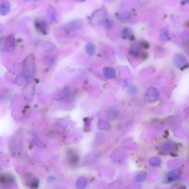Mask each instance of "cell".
I'll use <instances>...</instances> for the list:
<instances>
[{
  "mask_svg": "<svg viewBox=\"0 0 189 189\" xmlns=\"http://www.w3.org/2000/svg\"><path fill=\"white\" fill-rule=\"evenodd\" d=\"M174 61L176 65L180 68L187 64V60L184 56L181 54H177L174 57Z\"/></svg>",
  "mask_w": 189,
  "mask_h": 189,
  "instance_id": "cell-6",
  "label": "cell"
},
{
  "mask_svg": "<svg viewBox=\"0 0 189 189\" xmlns=\"http://www.w3.org/2000/svg\"><path fill=\"white\" fill-rule=\"evenodd\" d=\"M23 180L25 184L27 187L31 189H36L39 185V181L36 177H34L30 173L26 172L24 174Z\"/></svg>",
  "mask_w": 189,
  "mask_h": 189,
  "instance_id": "cell-2",
  "label": "cell"
},
{
  "mask_svg": "<svg viewBox=\"0 0 189 189\" xmlns=\"http://www.w3.org/2000/svg\"><path fill=\"white\" fill-rule=\"evenodd\" d=\"M56 9L52 8L50 9L48 12V16L53 21H57V14Z\"/></svg>",
  "mask_w": 189,
  "mask_h": 189,
  "instance_id": "cell-15",
  "label": "cell"
},
{
  "mask_svg": "<svg viewBox=\"0 0 189 189\" xmlns=\"http://www.w3.org/2000/svg\"><path fill=\"white\" fill-rule=\"evenodd\" d=\"M132 12H124L121 13L118 15V19L121 21L125 22L129 20L133 16Z\"/></svg>",
  "mask_w": 189,
  "mask_h": 189,
  "instance_id": "cell-9",
  "label": "cell"
},
{
  "mask_svg": "<svg viewBox=\"0 0 189 189\" xmlns=\"http://www.w3.org/2000/svg\"><path fill=\"white\" fill-rule=\"evenodd\" d=\"M161 163V161L159 158H156V157H153L150 158L149 160V164L150 165L153 166V167H156L159 166Z\"/></svg>",
  "mask_w": 189,
  "mask_h": 189,
  "instance_id": "cell-14",
  "label": "cell"
},
{
  "mask_svg": "<svg viewBox=\"0 0 189 189\" xmlns=\"http://www.w3.org/2000/svg\"><path fill=\"white\" fill-rule=\"evenodd\" d=\"M133 32L131 28L126 27L123 28L122 32V36L124 39H126L130 37Z\"/></svg>",
  "mask_w": 189,
  "mask_h": 189,
  "instance_id": "cell-13",
  "label": "cell"
},
{
  "mask_svg": "<svg viewBox=\"0 0 189 189\" xmlns=\"http://www.w3.org/2000/svg\"><path fill=\"white\" fill-rule=\"evenodd\" d=\"M106 28L107 30H110L112 28L113 23L112 21L110 19H105L103 23Z\"/></svg>",
  "mask_w": 189,
  "mask_h": 189,
  "instance_id": "cell-16",
  "label": "cell"
},
{
  "mask_svg": "<svg viewBox=\"0 0 189 189\" xmlns=\"http://www.w3.org/2000/svg\"><path fill=\"white\" fill-rule=\"evenodd\" d=\"M86 51L88 55L92 56L95 54L96 47L95 45L93 43H89L86 44L85 47Z\"/></svg>",
  "mask_w": 189,
  "mask_h": 189,
  "instance_id": "cell-10",
  "label": "cell"
},
{
  "mask_svg": "<svg viewBox=\"0 0 189 189\" xmlns=\"http://www.w3.org/2000/svg\"><path fill=\"white\" fill-rule=\"evenodd\" d=\"M142 47H143L145 49H148L149 46L148 43L145 42H142L141 44Z\"/></svg>",
  "mask_w": 189,
  "mask_h": 189,
  "instance_id": "cell-20",
  "label": "cell"
},
{
  "mask_svg": "<svg viewBox=\"0 0 189 189\" xmlns=\"http://www.w3.org/2000/svg\"><path fill=\"white\" fill-rule=\"evenodd\" d=\"M103 73L104 76L108 79H113L116 75V70L112 67H105L103 69Z\"/></svg>",
  "mask_w": 189,
  "mask_h": 189,
  "instance_id": "cell-7",
  "label": "cell"
},
{
  "mask_svg": "<svg viewBox=\"0 0 189 189\" xmlns=\"http://www.w3.org/2000/svg\"><path fill=\"white\" fill-rule=\"evenodd\" d=\"M180 170L179 169L174 170L171 171L168 174V181L172 182L177 180L180 176Z\"/></svg>",
  "mask_w": 189,
  "mask_h": 189,
  "instance_id": "cell-8",
  "label": "cell"
},
{
  "mask_svg": "<svg viewBox=\"0 0 189 189\" xmlns=\"http://www.w3.org/2000/svg\"><path fill=\"white\" fill-rule=\"evenodd\" d=\"M172 146L170 143H166L163 146L162 150L163 151L168 152L171 151L172 150Z\"/></svg>",
  "mask_w": 189,
  "mask_h": 189,
  "instance_id": "cell-18",
  "label": "cell"
},
{
  "mask_svg": "<svg viewBox=\"0 0 189 189\" xmlns=\"http://www.w3.org/2000/svg\"><path fill=\"white\" fill-rule=\"evenodd\" d=\"M87 184V180L85 177H81L76 181V185L78 188L83 189L86 188Z\"/></svg>",
  "mask_w": 189,
  "mask_h": 189,
  "instance_id": "cell-11",
  "label": "cell"
},
{
  "mask_svg": "<svg viewBox=\"0 0 189 189\" xmlns=\"http://www.w3.org/2000/svg\"><path fill=\"white\" fill-rule=\"evenodd\" d=\"M160 35L161 39L166 41L169 38V32L167 28H161L160 32Z\"/></svg>",
  "mask_w": 189,
  "mask_h": 189,
  "instance_id": "cell-12",
  "label": "cell"
},
{
  "mask_svg": "<svg viewBox=\"0 0 189 189\" xmlns=\"http://www.w3.org/2000/svg\"><path fill=\"white\" fill-rule=\"evenodd\" d=\"M146 176L145 174H140L135 176V180L138 182H142L145 180Z\"/></svg>",
  "mask_w": 189,
  "mask_h": 189,
  "instance_id": "cell-17",
  "label": "cell"
},
{
  "mask_svg": "<svg viewBox=\"0 0 189 189\" xmlns=\"http://www.w3.org/2000/svg\"><path fill=\"white\" fill-rule=\"evenodd\" d=\"M136 91V88L134 87V86H131L130 87L129 91L130 93H131L130 94H134L135 93Z\"/></svg>",
  "mask_w": 189,
  "mask_h": 189,
  "instance_id": "cell-19",
  "label": "cell"
},
{
  "mask_svg": "<svg viewBox=\"0 0 189 189\" xmlns=\"http://www.w3.org/2000/svg\"><path fill=\"white\" fill-rule=\"evenodd\" d=\"M160 97L159 91L156 88L151 87L146 93L145 98L148 102H154L158 100Z\"/></svg>",
  "mask_w": 189,
  "mask_h": 189,
  "instance_id": "cell-3",
  "label": "cell"
},
{
  "mask_svg": "<svg viewBox=\"0 0 189 189\" xmlns=\"http://www.w3.org/2000/svg\"><path fill=\"white\" fill-rule=\"evenodd\" d=\"M36 27L38 30L44 35L48 33V23L46 20H37L35 23Z\"/></svg>",
  "mask_w": 189,
  "mask_h": 189,
  "instance_id": "cell-5",
  "label": "cell"
},
{
  "mask_svg": "<svg viewBox=\"0 0 189 189\" xmlns=\"http://www.w3.org/2000/svg\"><path fill=\"white\" fill-rule=\"evenodd\" d=\"M177 189H186V188H185L184 187L181 186L180 187H179Z\"/></svg>",
  "mask_w": 189,
  "mask_h": 189,
  "instance_id": "cell-21",
  "label": "cell"
},
{
  "mask_svg": "<svg viewBox=\"0 0 189 189\" xmlns=\"http://www.w3.org/2000/svg\"><path fill=\"white\" fill-rule=\"evenodd\" d=\"M83 25L84 22L81 19H74L67 22L64 26V31L66 34H69L80 29Z\"/></svg>",
  "mask_w": 189,
  "mask_h": 189,
  "instance_id": "cell-1",
  "label": "cell"
},
{
  "mask_svg": "<svg viewBox=\"0 0 189 189\" xmlns=\"http://www.w3.org/2000/svg\"><path fill=\"white\" fill-rule=\"evenodd\" d=\"M15 178L12 174L5 173L0 175V183L4 186H9L13 184Z\"/></svg>",
  "mask_w": 189,
  "mask_h": 189,
  "instance_id": "cell-4",
  "label": "cell"
}]
</instances>
